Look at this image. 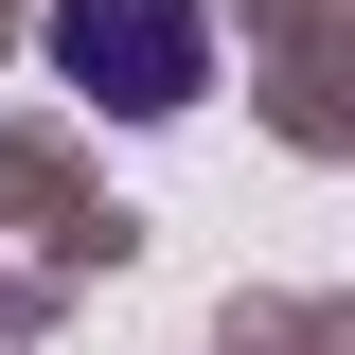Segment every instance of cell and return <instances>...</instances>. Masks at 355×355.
Segmentation results:
<instances>
[{
    "label": "cell",
    "instance_id": "1",
    "mask_svg": "<svg viewBox=\"0 0 355 355\" xmlns=\"http://www.w3.org/2000/svg\"><path fill=\"white\" fill-rule=\"evenodd\" d=\"M53 71L160 125V107L214 89V18H196V0H53Z\"/></svg>",
    "mask_w": 355,
    "mask_h": 355
}]
</instances>
